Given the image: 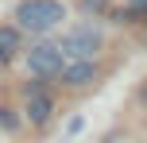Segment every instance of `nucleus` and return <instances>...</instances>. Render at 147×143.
<instances>
[{
  "label": "nucleus",
  "instance_id": "nucleus-9",
  "mask_svg": "<svg viewBox=\"0 0 147 143\" xmlns=\"http://www.w3.org/2000/svg\"><path fill=\"white\" fill-rule=\"evenodd\" d=\"M4 58H8V54H4V50H0V62H4Z\"/></svg>",
  "mask_w": 147,
  "mask_h": 143
},
{
  "label": "nucleus",
  "instance_id": "nucleus-8",
  "mask_svg": "<svg viewBox=\"0 0 147 143\" xmlns=\"http://www.w3.org/2000/svg\"><path fill=\"white\" fill-rule=\"evenodd\" d=\"M132 4H140V8H147V0H132Z\"/></svg>",
  "mask_w": 147,
  "mask_h": 143
},
{
  "label": "nucleus",
  "instance_id": "nucleus-7",
  "mask_svg": "<svg viewBox=\"0 0 147 143\" xmlns=\"http://www.w3.org/2000/svg\"><path fill=\"white\" fill-rule=\"evenodd\" d=\"M0 128H8V132L16 128V116H12V108H0Z\"/></svg>",
  "mask_w": 147,
  "mask_h": 143
},
{
  "label": "nucleus",
  "instance_id": "nucleus-11",
  "mask_svg": "<svg viewBox=\"0 0 147 143\" xmlns=\"http://www.w3.org/2000/svg\"><path fill=\"white\" fill-rule=\"evenodd\" d=\"M109 143H120V139H109Z\"/></svg>",
  "mask_w": 147,
  "mask_h": 143
},
{
  "label": "nucleus",
  "instance_id": "nucleus-5",
  "mask_svg": "<svg viewBox=\"0 0 147 143\" xmlns=\"http://www.w3.org/2000/svg\"><path fill=\"white\" fill-rule=\"evenodd\" d=\"M47 116H51V97H43L39 89L27 93V120L31 124H47Z\"/></svg>",
  "mask_w": 147,
  "mask_h": 143
},
{
  "label": "nucleus",
  "instance_id": "nucleus-4",
  "mask_svg": "<svg viewBox=\"0 0 147 143\" xmlns=\"http://www.w3.org/2000/svg\"><path fill=\"white\" fill-rule=\"evenodd\" d=\"M58 74H62V81H66V85H89V81H97V66H93L89 58H74V62H66Z\"/></svg>",
  "mask_w": 147,
  "mask_h": 143
},
{
  "label": "nucleus",
  "instance_id": "nucleus-3",
  "mask_svg": "<svg viewBox=\"0 0 147 143\" xmlns=\"http://www.w3.org/2000/svg\"><path fill=\"white\" fill-rule=\"evenodd\" d=\"M62 66H66V54H62L58 46H51V43H39V46L27 50V70L39 74V77H54Z\"/></svg>",
  "mask_w": 147,
  "mask_h": 143
},
{
  "label": "nucleus",
  "instance_id": "nucleus-1",
  "mask_svg": "<svg viewBox=\"0 0 147 143\" xmlns=\"http://www.w3.org/2000/svg\"><path fill=\"white\" fill-rule=\"evenodd\" d=\"M16 19H20L23 31H35V35H47L51 27H58L66 19V8L58 0H23L16 8Z\"/></svg>",
  "mask_w": 147,
  "mask_h": 143
},
{
  "label": "nucleus",
  "instance_id": "nucleus-10",
  "mask_svg": "<svg viewBox=\"0 0 147 143\" xmlns=\"http://www.w3.org/2000/svg\"><path fill=\"white\" fill-rule=\"evenodd\" d=\"M143 101H147V89H143Z\"/></svg>",
  "mask_w": 147,
  "mask_h": 143
},
{
  "label": "nucleus",
  "instance_id": "nucleus-6",
  "mask_svg": "<svg viewBox=\"0 0 147 143\" xmlns=\"http://www.w3.org/2000/svg\"><path fill=\"white\" fill-rule=\"evenodd\" d=\"M16 43H20V31L16 27H0V50H16Z\"/></svg>",
  "mask_w": 147,
  "mask_h": 143
},
{
  "label": "nucleus",
  "instance_id": "nucleus-2",
  "mask_svg": "<svg viewBox=\"0 0 147 143\" xmlns=\"http://www.w3.org/2000/svg\"><path fill=\"white\" fill-rule=\"evenodd\" d=\"M58 50L66 54V58H93L97 50H101V31L93 27V23H81V27H74L62 35Z\"/></svg>",
  "mask_w": 147,
  "mask_h": 143
}]
</instances>
